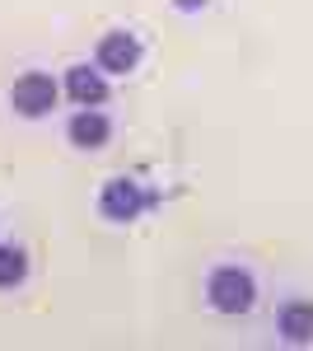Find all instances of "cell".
Returning a JSON list of instances; mask_svg holds the SVG:
<instances>
[{
  "mask_svg": "<svg viewBox=\"0 0 313 351\" xmlns=\"http://www.w3.org/2000/svg\"><path fill=\"white\" fill-rule=\"evenodd\" d=\"M206 300H210V309H220V314H248L258 304V286H253L248 271L220 267V271H210V281H206Z\"/></svg>",
  "mask_w": 313,
  "mask_h": 351,
  "instance_id": "cell-1",
  "label": "cell"
},
{
  "mask_svg": "<svg viewBox=\"0 0 313 351\" xmlns=\"http://www.w3.org/2000/svg\"><path fill=\"white\" fill-rule=\"evenodd\" d=\"M94 66H99L103 75H131V71L140 66V43H136L131 33H108L103 43H99Z\"/></svg>",
  "mask_w": 313,
  "mask_h": 351,
  "instance_id": "cell-4",
  "label": "cell"
},
{
  "mask_svg": "<svg viewBox=\"0 0 313 351\" xmlns=\"http://www.w3.org/2000/svg\"><path fill=\"white\" fill-rule=\"evenodd\" d=\"M155 202V192H145L136 178H108L103 183V197H99V211H103L108 220H136L145 206Z\"/></svg>",
  "mask_w": 313,
  "mask_h": 351,
  "instance_id": "cell-3",
  "label": "cell"
},
{
  "mask_svg": "<svg viewBox=\"0 0 313 351\" xmlns=\"http://www.w3.org/2000/svg\"><path fill=\"white\" fill-rule=\"evenodd\" d=\"M173 5H178V10H183V14H192V10H201V5H206V0H173Z\"/></svg>",
  "mask_w": 313,
  "mask_h": 351,
  "instance_id": "cell-9",
  "label": "cell"
},
{
  "mask_svg": "<svg viewBox=\"0 0 313 351\" xmlns=\"http://www.w3.org/2000/svg\"><path fill=\"white\" fill-rule=\"evenodd\" d=\"M61 89L71 94V104H79V108H99V104H108V75L99 71V66H71Z\"/></svg>",
  "mask_w": 313,
  "mask_h": 351,
  "instance_id": "cell-5",
  "label": "cell"
},
{
  "mask_svg": "<svg viewBox=\"0 0 313 351\" xmlns=\"http://www.w3.org/2000/svg\"><path fill=\"white\" fill-rule=\"evenodd\" d=\"M66 136H71V145H79V150H103L108 136H112V122L99 108H79L66 122Z\"/></svg>",
  "mask_w": 313,
  "mask_h": 351,
  "instance_id": "cell-6",
  "label": "cell"
},
{
  "mask_svg": "<svg viewBox=\"0 0 313 351\" xmlns=\"http://www.w3.org/2000/svg\"><path fill=\"white\" fill-rule=\"evenodd\" d=\"M24 276H28V253L19 243H0V291L19 286Z\"/></svg>",
  "mask_w": 313,
  "mask_h": 351,
  "instance_id": "cell-8",
  "label": "cell"
},
{
  "mask_svg": "<svg viewBox=\"0 0 313 351\" xmlns=\"http://www.w3.org/2000/svg\"><path fill=\"white\" fill-rule=\"evenodd\" d=\"M61 104V84L47 71H24L19 80L10 84V108L19 117H47Z\"/></svg>",
  "mask_w": 313,
  "mask_h": 351,
  "instance_id": "cell-2",
  "label": "cell"
},
{
  "mask_svg": "<svg viewBox=\"0 0 313 351\" xmlns=\"http://www.w3.org/2000/svg\"><path fill=\"white\" fill-rule=\"evenodd\" d=\"M276 328H281V337L295 342V347L313 342V304H304V300L286 304V309H281V319H276Z\"/></svg>",
  "mask_w": 313,
  "mask_h": 351,
  "instance_id": "cell-7",
  "label": "cell"
}]
</instances>
